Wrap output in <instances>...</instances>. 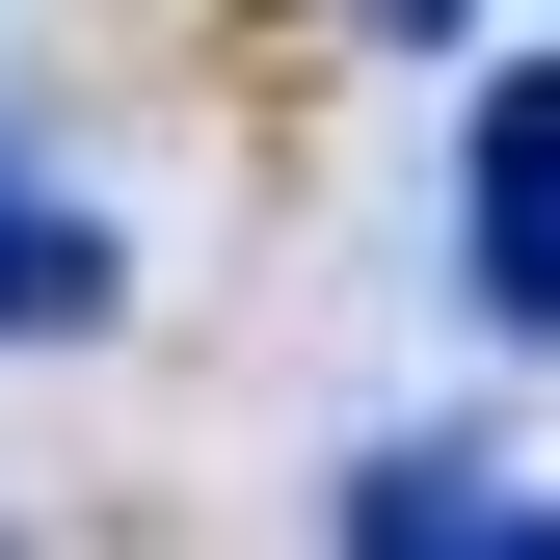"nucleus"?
<instances>
[{
    "label": "nucleus",
    "instance_id": "obj_4",
    "mask_svg": "<svg viewBox=\"0 0 560 560\" xmlns=\"http://www.w3.org/2000/svg\"><path fill=\"white\" fill-rule=\"evenodd\" d=\"M454 27H480V0H374V54H454Z\"/></svg>",
    "mask_w": 560,
    "mask_h": 560
},
{
    "label": "nucleus",
    "instance_id": "obj_5",
    "mask_svg": "<svg viewBox=\"0 0 560 560\" xmlns=\"http://www.w3.org/2000/svg\"><path fill=\"white\" fill-rule=\"evenodd\" d=\"M480 560H560V508H508V534H480Z\"/></svg>",
    "mask_w": 560,
    "mask_h": 560
},
{
    "label": "nucleus",
    "instance_id": "obj_3",
    "mask_svg": "<svg viewBox=\"0 0 560 560\" xmlns=\"http://www.w3.org/2000/svg\"><path fill=\"white\" fill-rule=\"evenodd\" d=\"M480 534H508V454H428V428L347 454V560H480Z\"/></svg>",
    "mask_w": 560,
    "mask_h": 560
},
{
    "label": "nucleus",
    "instance_id": "obj_2",
    "mask_svg": "<svg viewBox=\"0 0 560 560\" xmlns=\"http://www.w3.org/2000/svg\"><path fill=\"white\" fill-rule=\"evenodd\" d=\"M107 294H133V267H107V214H54V187L0 161V347H107Z\"/></svg>",
    "mask_w": 560,
    "mask_h": 560
},
{
    "label": "nucleus",
    "instance_id": "obj_1",
    "mask_svg": "<svg viewBox=\"0 0 560 560\" xmlns=\"http://www.w3.org/2000/svg\"><path fill=\"white\" fill-rule=\"evenodd\" d=\"M454 267H480V320L560 347V54H508L454 107Z\"/></svg>",
    "mask_w": 560,
    "mask_h": 560
}]
</instances>
